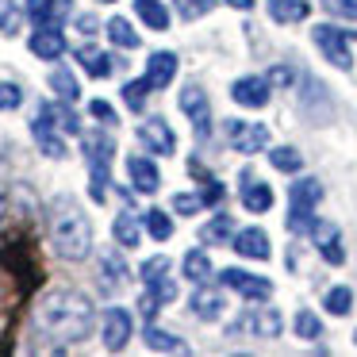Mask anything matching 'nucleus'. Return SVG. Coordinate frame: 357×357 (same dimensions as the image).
Listing matches in <instances>:
<instances>
[{
  "mask_svg": "<svg viewBox=\"0 0 357 357\" xmlns=\"http://www.w3.org/2000/svg\"><path fill=\"white\" fill-rule=\"evenodd\" d=\"M35 323H39V331L50 334L58 346H73V342L89 338V331H93V303L81 292L62 288V292L43 296L39 311H35Z\"/></svg>",
  "mask_w": 357,
  "mask_h": 357,
  "instance_id": "nucleus-1",
  "label": "nucleus"
},
{
  "mask_svg": "<svg viewBox=\"0 0 357 357\" xmlns=\"http://www.w3.org/2000/svg\"><path fill=\"white\" fill-rule=\"evenodd\" d=\"M50 242L66 261H81L93 246V227L81 215V208L73 200H54L50 204Z\"/></svg>",
  "mask_w": 357,
  "mask_h": 357,
  "instance_id": "nucleus-2",
  "label": "nucleus"
},
{
  "mask_svg": "<svg viewBox=\"0 0 357 357\" xmlns=\"http://www.w3.org/2000/svg\"><path fill=\"white\" fill-rule=\"evenodd\" d=\"M81 146H85V158H89V165H93V188H89V192H93L96 204H104L108 185H112L108 162H112V154H116V146H112V139H108V135H100V131L85 135V139H81Z\"/></svg>",
  "mask_w": 357,
  "mask_h": 357,
  "instance_id": "nucleus-3",
  "label": "nucleus"
},
{
  "mask_svg": "<svg viewBox=\"0 0 357 357\" xmlns=\"http://www.w3.org/2000/svg\"><path fill=\"white\" fill-rule=\"evenodd\" d=\"M323 200V185H319L315 177H303L292 185V215H288V231L292 234H303L311 231V223H315V204Z\"/></svg>",
  "mask_w": 357,
  "mask_h": 357,
  "instance_id": "nucleus-4",
  "label": "nucleus"
},
{
  "mask_svg": "<svg viewBox=\"0 0 357 357\" xmlns=\"http://www.w3.org/2000/svg\"><path fill=\"white\" fill-rule=\"evenodd\" d=\"M311 39H315V47L326 54V62H334L338 70H349V66H354V58H349V39H354V31H342V27H334V24H319L315 31H311Z\"/></svg>",
  "mask_w": 357,
  "mask_h": 357,
  "instance_id": "nucleus-5",
  "label": "nucleus"
},
{
  "mask_svg": "<svg viewBox=\"0 0 357 357\" xmlns=\"http://www.w3.org/2000/svg\"><path fill=\"white\" fill-rule=\"evenodd\" d=\"M227 139L234 142L238 154H257V150L269 146V127L250 123V119H231V123H227Z\"/></svg>",
  "mask_w": 357,
  "mask_h": 357,
  "instance_id": "nucleus-6",
  "label": "nucleus"
},
{
  "mask_svg": "<svg viewBox=\"0 0 357 357\" xmlns=\"http://www.w3.org/2000/svg\"><path fill=\"white\" fill-rule=\"evenodd\" d=\"M0 261H4V269L24 277V288H35L43 280V269L31 261V246H4L0 250Z\"/></svg>",
  "mask_w": 357,
  "mask_h": 357,
  "instance_id": "nucleus-7",
  "label": "nucleus"
},
{
  "mask_svg": "<svg viewBox=\"0 0 357 357\" xmlns=\"http://www.w3.org/2000/svg\"><path fill=\"white\" fill-rule=\"evenodd\" d=\"M219 280H223L227 288H234L238 296H246V300H269V296H273V284H269V280H265V277H254V273H246V269H227Z\"/></svg>",
  "mask_w": 357,
  "mask_h": 357,
  "instance_id": "nucleus-8",
  "label": "nucleus"
},
{
  "mask_svg": "<svg viewBox=\"0 0 357 357\" xmlns=\"http://www.w3.org/2000/svg\"><path fill=\"white\" fill-rule=\"evenodd\" d=\"M139 142L150 154H173V150H177V135H173V127L165 123V119H146V123L139 127Z\"/></svg>",
  "mask_w": 357,
  "mask_h": 357,
  "instance_id": "nucleus-9",
  "label": "nucleus"
},
{
  "mask_svg": "<svg viewBox=\"0 0 357 357\" xmlns=\"http://www.w3.org/2000/svg\"><path fill=\"white\" fill-rule=\"evenodd\" d=\"M181 108H185L188 116H192L196 135H200V139H208V131H211V108H208V96H204L196 85H185V93H181Z\"/></svg>",
  "mask_w": 357,
  "mask_h": 357,
  "instance_id": "nucleus-10",
  "label": "nucleus"
},
{
  "mask_svg": "<svg viewBox=\"0 0 357 357\" xmlns=\"http://www.w3.org/2000/svg\"><path fill=\"white\" fill-rule=\"evenodd\" d=\"M127 338H131V315L123 307H108V315H104V346L112 354H119L127 346Z\"/></svg>",
  "mask_w": 357,
  "mask_h": 357,
  "instance_id": "nucleus-11",
  "label": "nucleus"
},
{
  "mask_svg": "<svg viewBox=\"0 0 357 357\" xmlns=\"http://www.w3.org/2000/svg\"><path fill=\"white\" fill-rule=\"evenodd\" d=\"M311 234H315L319 254H323L331 265H342V261H346V250H342V238H338V227H334V223L315 219V223H311Z\"/></svg>",
  "mask_w": 357,
  "mask_h": 357,
  "instance_id": "nucleus-12",
  "label": "nucleus"
},
{
  "mask_svg": "<svg viewBox=\"0 0 357 357\" xmlns=\"http://www.w3.org/2000/svg\"><path fill=\"white\" fill-rule=\"evenodd\" d=\"M73 0H27V16L39 27H58L66 16H70Z\"/></svg>",
  "mask_w": 357,
  "mask_h": 357,
  "instance_id": "nucleus-13",
  "label": "nucleus"
},
{
  "mask_svg": "<svg viewBox=\"0 0 357 357\" xmlns=\"http://www.w3.org/2000/svg\"><path fill=\"white\" fill-rule=\"evenodd\" d=\"M231 96L242 104V108H265V100H269V77H242V81H234Z\"/></svg>",
  "mask_w": 357,
  "mask_h": 357,
  "instance_id": "nucleus-14",
  "label": "nucleus"
},
{
  "mask_svg": "<svg viewBox=\"0 0 357 357\" xmlns=\"http://www.w3.org/2000/svg\"><path fill=\"white\" fill-rule=\"evenodd\" d=\"M31 54H39L43 62H54V58L66 54V39L58 27H39V31L31 35Z\"/></svg>",
  "mask_w": 357,
  "mask_h": 357,
  "instance_id": "nucleus-15",
  "label": "nucleus"
},
{
  "mask_svg": "<svg viewBox=\"0 0 357 357\" xmlns=\"http://www.w3.org/2000/svg\"><path fill=\"white\" fill-rule=\"evenodd\" d=\"M246 326H254L257 331V338H277V331H280V315L277 311H254V315H246V319H238V323L231 326V334H242Z\"/></svg>",
  "mask_w": 357,
  "mask_h": 357,
  "instance_id": "nucleus-16",
  "label": "nucleus"
},
{
  "mask_svg": "<svg viewBox=\"0 0 357 357\" xmlns=\"http://www.w3.org/2000/svg\"><path fill=\"white\" fill-rule=\"evenodd\" d=\"M234 250H238L242 257H257V261H265V257H269V234L257 231V227L238 231L234 234Z\"/></svg>",
  "mask_w": 357,
  "mask_h": 357,
  "instance_id": "nucleus-17",
  "label": "nucleus"
},
{
  "mask_svg": "<svg viewBox=\"0 0 357 357\" xmlns=\"http://www.w3.org/2000/svg\"><path fill=\"white\" fill-rule=\"evenodd\" d=\"M173 73H177V58H173L169 50H158V54L150 58V66H146V81H150V89H165V85H173Z\"/></svg>",
  "mask_w": 357,
  "mask_h": 357,
  "instance_id": "nucleus-18",
  "label": "nucleus"
},
{
  "mask_svg": "<svg viewBox=\"0 0 357 357\" xmlns=\"http://www.w3.org/2000/svg\"><path fill=\"white\" fill-rule=\"evenodd\" d=\"M31 131H35V142L43 146V154H50V158H66V142L58 139V131H54V123H50L47 116H35V123H31Z\"/></svg>",
  "mask_w": 357,
  "mask_h": 357,
  "instance_id": "nucleus-19",
  "label": "nucleus"
},
{
  "mask_svg": "<svg viewBox=\"0 0 357 357\" xmlns=\"http://www.w3.org/2000/svg\"><path fill=\"white\" fill-rule=\"evenodd\" d=\"M127 173H131V181H135V188L139 192H158V185H162V177H158V169H154V162H146V158H127Z\"/></svg>",
  "mask_w": 357,
  "mask_h": 357,
  "instance_id": "nucleus-20",
  "label": "nucleus"
},
{
  "mask_svg": "<svg viewBox=\"0 0 357 357\" xmlns=\"http://www.w3.org/2000/svg\"><path fill=\"white\" fill-rule=\"evenodd\" d=\"M77 62L85 66V73H93V77H112V70H116V58L104 54V50H96V47H81Z\"/></svg>",
  "mask_w": 357,
  "mask_h": 357,
  "instance_id": "nucleus-21",
  "label": "nucleus"
},
{
  "mask_svg": "<svg viewBox=\"0 0 357 357\" xmlns=\"http://www.w3.org/2000/svg\"><path fill=\"white\" fill-rule=\"evenodd\" d=\"M269 12L277 24H300V20H307L311 4L307 0H269Z\"/></svg>",
  "mask_w": 357,
  "mask_h": 357,
  "instance_id": "nucleus-22",
  "label": "nucleus"
},
{
  "mask_svg": "<svg viewBox=\"0 0 357 357\" xmlns=\"http://www.w3.org/2000/svg\"><path fill=\"white\" fill-rule=\"evenodd\" d=\"M39 112H43V116H47V119H50V123H54V127H62L66 135H77V131H81L77 116H73V112H70V104H66V100H62V104H43Z\"/></svg>",
  "mask_w": 357,
  "mask_h": 357,
  "instance_id": "nucleus-23",
  "label": "nucleus"
},
{
  "mask_svg": "<svg viewBox=\"0 0 357 357\" xmlns=\"http://www.w3.org/2000/svg\"><path fill=\"white\" fill-rule=\"evenodd\" d=\"M135 12H139L142 24L154 27V31H165V27H169V12H165L158 0H135Z\"/></svg>",
  "mask_w": 357,
  "mask_h": 357,
  "instance_id": "nucleus-24",
  "label": "nucleus"
},
{
  "mask_svg": "<svg viewBox=\"0 0 357 357\" xmlns=\"http://www.w3.org/2000/svg\"><path fill=\"white\" fill-rule=\"evenodd\" d=\"M50 89H54L58 100H66V104H77L81 100V89H77V81H73L70 70H54V73H50Z\"/></svg>",
  "mask_w": 357,
  "mask_h": 357,
  "instance_id": "nucleus-25",
  "label": "nucleus"
},
{
  "mask_svg": "<svg viewBox=\"0 0 357 357\" xmlns=\"http://www.w3.org/2000/svg\"><path fill=\"white\" fill-rule=\"evenodd\" d=\"M242 204H246L250 211H269L273 208V188L269 185H242Z\"/></svg>",
  "mask_w": 357,
  "mask_h": 357,
  "instance_id": "nucleus-26",
  "label": "nucleus"
},
{
  "mask_svg": "<svg viewBox=\"0 0 357 357\" xmlns=\"http://www.w3.org/2000/svg\"><path fill=\"white\" fill-rule=\"evenodd\" d=\"M231 234H234V219H231V215H215V219H211V223L200 231V238L208 242V246H219V242H227Z\"/></svg>",
  "mask_w": 357,
  "mask_h": 357,
  "instance_id": "nucleus-27",
  "label": "nucleus"
},
{
  "mask_svg": "<svg viewBox=\"0 0 357 357\" xmlns=\"http://www.w3.org/2000/svg\"><path fill=\"white\" fill-rule=\"evenodd\" d=\"M192 311L211 323V319H219V311H223V296H219V292H204V288H200V292L192 296Z\"/></svg>",
  "mask_w": 357,
  "mask_h": 357,
  "instance_id": "nucleus-28",
  "label": "nucleus"
},
{
  "mask_svg": "<svg viewBox=\"0 0 357 357\" xmlns=\"http://www.w3.org/2000/svg\"><path fill=\"white\" fill-rule=\"evenodd\" d=\"M112 234H116L119 246H139V223H135L131 211H123V215H116V223H112Z\"/></svg>",
  "mask_w": 357,
  "mask_h": 357,
  "instance_id": "nucleus-29",
  "label": "nucleus"
},
{
  "mask_svg": "<svg viewBox=\"0 0 357 357\" xmlns=\"http://www.w3.org/2000/svg\"><path fill=\"white\" fill-rule=\"evenodd\" d=\"M146 346L150 349H162V354H185V342H177L173 334L158 331V326H146Z\"/></svg>",
  "mask_w": 357,
  "mask_h": 357,
  "instance_id": "nucleus-30",
  "label": "nucleus"
},
{
  "mask_svg": "<svg viewBox=\"0 0 357 357\" xmlns=\"http://www.w3.org/2000/svg\"><path fill=\"white\" fill-rule=\"evenodd\" d=\"M24 24V12H20L16 0H0V35H16Z\"/></svg>",
  "mask_w": 357,
  "mask_h": 357,
  "instance_id": "nucleus-31",
  "label": "nucleus"
},
{
  "mask_svg": "<svg viewBox=\"0 0 357 357\" xmlns=\"http://www.w3.org/2000/svg\"><path fill=\"white\" fill-rule=\"evenodd\" d=\"M185 277H192L196 284H204V280L211 277V261H208L204 250H192V254L185 257Z\"/></svg>",
  "mask_w": 357,
  "mask_h": 357,
  "instance_id": "nucleus-32",
  "label": "nucleus"
},
{
  "mask_svg": "<svg viewBox=\"0 0 357 357\" xmlns=\"http://www.w3.org/2000/svg\"><path fill=\"white\" fill-rule=\"evenodd\" d=\"M108 35H112V43H116V47H123V50H135L139 47V35L131 31V24H127V20H112L108 24Z\"/></svg>",
  "mask_w": 357,
  "mask_h": 357,
  "instance_id": "nucleus-33",
  "label": "nucleus"
},
{
  "mask_svg": "<svg viewBox=\"0 0 357 357\" xmlns=\"http://www.w3.org/2000/svg\"><path fill=\"white\" fill-rule=\"evenodd\" d=\"M269 162L277 165L280 173H300L303 158H300V150H292V146H277V150L269 154Z\"/></svg>",
  "mask_w": 357,
  "mask_h": 357,
  "instance_id": "nucleus-34",
  "label": "nucleus"
},
{
  "mask_svg": "<svg viewBox=\"0 0 357 357\" xmlns=\"http://www.w3.org/2000/svg\"><path fill=\"white\" fill-rule=\"evenodd\" d=\"M146 231H150V238L165 242V238L173 234V223H169V215H165L162 208H150V211H146Z\"/></svg>",
  "mask_w": 357,
  "mask_h": 357,
  "instance_id": "nucleus-35",
  "label": "nucleus"
},
{
  "mask_svg": "<svg viewBox=\"0 0 357 357\" xmlns=\"http://www.w3.org/2000/svg\"><path fill=\"white\" fill-rule=\"evenodd\" d=\"M100 273L108 277V288H119V284L127 280V269H123V261H119V257L112 254V250L100 257Z\"/></svg>",
  "mask_w": 357,
  "mask_h": 357,
  "instance_id": "nucleus-36",
  "label": "nucleus"
},
{
  "mask_svg": "<svg viewBox=\"0 0 357 357\" xmlns=\"http://www.w3.org/2000/svg\"><path fill=\"white\" fill-rule=\"evenodd\" d=\"M146 93H150V81H146V77H142V81H127V85H123V100H127V108L142 112V104H146Z\"/></svg>",
  "mask_w": 357,
  "mask_h": 357,
  "instance_id": "nucleus-37",
  "label": "nucleus"
},
{
  "mask_svg": "<svg viewBox=\"0 0 357 357\" xmlns=\"http://www.w3.org/2000/svg\"><path fill=\"white\" fill-rule=\"evenodd\" d=\"M177 4V12L185 20H200V16H208L211 8H215V0H173Z\"/></svg>",
  "mask_w": 357,
  "mask_h": 357,
  "instance_id": "nucleus-38",
  "label": "nucleus"
},
{
  "mask_svg": "<svg viewBox=\"0 0 357 357\" xmlns=\"http://www.w3.org/2000/svg\"><path fill=\"white\" fill-rule=\"evenodd\" d=\"M349 303H354L349 288H331V292H326V311H331V315H346Z\"/></svg>",
  "mask_w": 357,
  "mask_h": 357,
  "instance_id": "nucleus-39",
  "label": "nucleus"
},
{
  "mask_svg": "<svg viewBox=\"0 0 357 357\" xmlns=\"http://www.w3.org/2000/svg\"><path fill=\"white\" fill-rule=\"evenodd\" d=\"M296 334H300V338H319V334H323V323H319L311 311H300V315H296Z\"/></svg>",
  "mask_w": 357,
  "mask_h": 357,
  "instance_id": "nucleus-40",
  "label": "nucleus"
},
{
  "mask_svg": "<svg viewBox=\"0 0 357 357\" xmlns=\"http://www.w3.org/2000/svg\"><path fill=\"white\" fill-rule=\"evenodd\" d=\"M150 292H154V300H158V303L177 300V284H173L169 277H154V280H150Z\"/></svg>",
  "mask_w": 357,
  "mask_h": 357,
  "instance_id": "nucleus-41",
  "label": "nucleus"
},
{
  "mask_svg": "<svg viewBox=\"0 0 357 357\" xmlns=\"http://www.w3.org/2000/svg\"><path fill=\"white\" fill-rule=\"evenodd\" d=\"M326 12H334V16L342 20H357V0H323Z\"/></svg>",
  "mask_w": 357,
  "mask_h": 357,
  "instance_id": "nucleus-42",
  "label": "nucleus"
},
{
  "mask_svg": "<svg viewBox=\"0 0 357 357\" xmlns=\"http://www.w3.org/2000/svg\"><path fill=\"white\" fill-rule=\"evenodd\" d=\"M20 104H24V93H20V85H0V112L20 108Z\"/></svg>",
  "mask_w": 357,
  "mask_h": 357,
  "instance_id": "nucleus-43",
  "label": "nucleus"
},
{
  "mask_svg": "<svg viewBox=\"0 0 357 357\" xmlns=\"http://www.w3.org/2000/svg\"><path fill=\"white\" fill-rule=\"evenodd\" d=\"M162 273H169V261L165 257H150V261H142V280H154V277H162Z\"/></svg>",
  "mask_w": 357,
  "mask_h": 357,
  "instance_id": "nucleus-44",
  "label": "nucleus"
},
{
  "mask_svg": "<svg viewBox=\"0 0 357 357\" xmlns=\"http://www.w3.org/2000/svg\"><path fill=\"white\" fill-rule=\"evenodd\" d=\"M219 200H223V185H219L215 177H208L200 188V204H219Z\"/></svg>",
  "mask_w": 357,
  "mask_h": 357,
  "instance_id": "nucleus-45",
  "label": "nucleus"
},
{
  "mask_svg": "<svg viewBox=\"0 0 357 357\" xmlns=\"http://www.w3.org/2000/svg\"><path fill=\"white\" fill-rule=\"evenodd\" d=\"M196 208H200V196H173V211L181 215H192Z\"/></svg>",
  "mask_w": 357,
  "mask_h": 357,
  "instance_id": "nucleus-46",
  "label": "nucleus"
},
{
  "mask_svg": "<svg viewBox=\"0 0 357 357\" xmlns=\"http://www.w3.org/2000/svg\"><path fill=\"white\" fill-rule=\"evenodd\" d=\"M89 112H93L96 119H104V123H116V112H112V104H104V100H93Z\"/></svg>",
  "mask_w": 357,
  "mask_h": 357,
  "instance_id": "nucleus-47",
  "label": "nucleus"
},
{
  "mask_svg": "<svg viewBox=\"0 0 357 357\" xmlns=\"http://www.w3.org/2000/svg\"><path fill=\"white\" fill-rule=\"evenodd\" d=\"M139 311H142V319H146V323L154 319V311H158V300H154V292H146V296L139 300Z\"/></svg>",
  "mask_w": 357,
  "mask_h": 357,
  "instance_id": "nucleus-48",
  "label": "nucleus"
},
{
  "mask_svg": "<svg viewBox=\"0 0 357 357\" xmlns=\"http://www.w3.org/2000/svg\"><path fill=\"white\" fill-rule=\"evenodd\" d=\"M288 81H292V73H288V70H273L269 73V85H288Z\"/></svg>",
  "mask_w": 357,
  "mask_h": 357,
  "instance_id": "nucleus-49",
  "label": "nucleus"
},
{
  "mask_svg": "<svg viewBox=\"0 0 357 357\" xmlns=\"http://www.w3.org/2000/svg\"><path fill=\"white\" fill-rule=\"evenodd\" d=\"M227 4H231V8H238V12H250V8H254V0H227Z\"/></svg>",
  "mask_w": 357,
  "mask_h": 357,
  "instance_id": "nucleus-50",
  "label": "nucleus"
},
{
  "mask_svg": "<svg viewBox=\"0 0 357 357\" xmlns=\"http://www.w3.org/2000/svg\"><path fill=\"white\" fill-rule=\"evenodd\" d=\"M104 4H112V0H104Z\"/></svg>",
  "mask_w": 357,
  "mask_h": 357,
  "instance_id": "nucleus-51",
  "label": "nucleus"
},
{
  "mask_svg": "<svg viewBox=\"0 0 357 357\" xmlns=\"http://www.w3.org/2000/svg\"><path fill=\"white\" fill-rule=\"evenodd\" d=\"M354 342H357V334H354Z\"/></svg>",
  "mask_w": 357,
  "mask_h": 357,
  "instance_id": "nucleus-52",
  "label": "nucleus"
}]
</instances>
